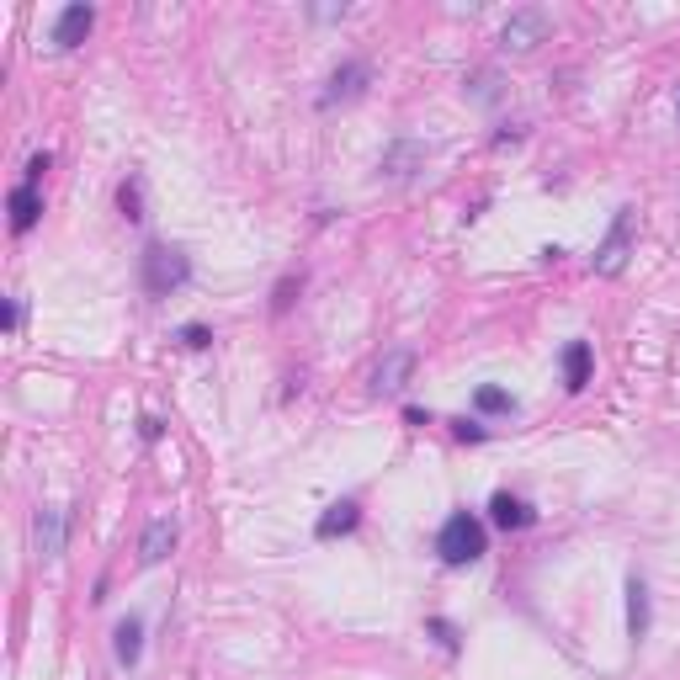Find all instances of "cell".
I'll return each instance as SVG.
<instances>
[{"label": "cell", "instance_id": "2e32d148", "mask_svg": "<svg viewBox=\"0 0 680 680\" xmlns=\"http://www.w3.org/2000/svg\"><path fill=\"white\" fill-rule=\"evenodd\" d=\"M627 633H633V643L649 638V585L638 574L627 580Z\"/></svg>", "mask_w": 680, "mask_h": 680}, {"label": "cell", "instance_id": "52a82bcc", "mask_svg": "<svg viewBox=\"0 0 680 680\" xmlns=\"http://www.w3.org/2000/svg\"><path fill=\"white\" fill-rule=\"evenodd\" d=\"M176 537H181V526L170 521V516H155V521L144 526V537H139V564H144V569L165 564V558L176 553Z\"/></svg>", "mask_w": 680, "mask_h": 680}, {"label": "cell", "instance_id": "ba28073f", "mask_svg": "<svg viewBox=\"0 0 680 680\" xmlns=\"http://www.w3.org/2000/svg\"><path fill=\"white\" fill-rule=\"evenodd\" d=\"M367 80H372L367 64H362V59H346V64H340V70L330 75V91L319 96V107H335V101H356V96L367 91Z\"/></svg>", "mask_w": 680, "mask_h": 680}, {"label": "cell", "instance_id": "8992f818", "mask_svg": "<svg viewBox=\"0 0 680 680\" xmlns=\"http://www.w3.org/2000/svg\"><path fill=\"white\" fill-rule=\"evenodd\" d=\"M415 378V351L410 346H388L372 367V394H399L404 383Z\"/></svg>", "mask_w": 680, "mask_h": 680}, {"label": "cell", "instance_id": "44dd1931", "mask_svg": "<svg viewBox=\"0 0 680 680\" xmlns=\"http://www.w3.org/2000/svg\"><path fill=\"white\" fill-rule=\"evenodd\" d=\"M452 431H457V436H463V441H484V425H479V420H457V425H452Z\"/></svg>", "mask_w": 680, "mask_h": 680}, {"label": "cell", "instance_id": "3957f363", "mask_svg": "<svg viewBox=\"0 0 680 680\" xmlns=\"http://www.w3.org/2000/svg\"><path fill=\"white\" fill-rule=\"evenodd\" d=\"M633 234H638V213H633V208H617V218H611V229H606V240L595 245V255H590L595 277H617V271L627 266V255H633Z\"/></svg>", "mask_w": 680, "mask_h": 680}, {"label": "cell", "instance_id": "8fae6325", "mask_svg": "<svg viewBox=\"0 0 680 680\" xmlns=\"http://www.w3.org/2000/svg\"><path fill=\"white\" fill-rule=\"evenodd\" d=\"M38 218H43V197H38V186H32V181H16V186H11V229H16V234H27L32 224H38Z\"/></svg>", "mask_w": 680, "mask_h": 680}, {"label": "cell", "instance_id": "6da1fadb", "mask_svg": "<svg viewBox=\"0 0 680 680\" xmlns=\"http://www.w3.org/2000/svg\"><path fill=\"white\" fill-rule=\"evenodd\" d=\"M436 553H441V564H452V569L479 564V558L489 553L484 521L473 516V510H452V516L441 521V532H436Z\"/></svg>", "mask_w": 680, "mask_h": 680}, {"label": "cell", "instance_id": "ffe728a7", "mask_svg": "<svg viewBox=\"0 0 680 680\" xmlns=\"http://www.w3.org/2000/svg\"><path fill=\"white\" fill-rule=\"evenodd\" d=\"M293 293H298V277H287V282L277 287V298H271V309H277V314H287V303H293Z\"/></svg>", "mask_w": 680, "mask_h": 680}, {"label": "cell", "instance_id": "e0dca14e", "mask_svg": "<svg viewBox=\"0 0 680 680\" xmlns=\"http://www.w3.org/2000/svg\"><path fill=\"white\" fill-rule=\"evenodd\" d=\"M473 410H479V415H516V399H510L505 388H495V383H479V388H473Z\"/></svg>", "mask_w": 680, "mask_h": 680}, {"label": "cell", "instance_id": "7c38bea8", "mask_svg": "<svg viewBox=\"0 0 680 680\" xmlns=\"http://www.w3.org/2000/svg\"><path fill=\"white\" fill-rule=\"evenodd\" d=\"M356 526H362V500H335V505L325 510V516H319L314 532L330 542V537H346V532H356Z\"/></svg>", "mask_w": 680, "mask_h": 680}, {"label": "cell", "instance_id": "5b68a950", "mask_svg": "<svg viewBox=\"0 0 680 680\" xmlns=\"http://www.w3.org/2000/svg\"><path fill=\"white\" fill-rule=\"evenodd\" d=\"M64 537H70V510L64 505H38V516H32V548H38V558H59Z\"/></svg>", "mask_w": 680, "mask_h": 680}, {"label": "cell", "instance_id": "9a60e30c", "mask_svg": "<svg viewBox=\"0 0 680 680\" xmlns=\"http://www.w3.org/2000/svg\"><path fill=\"white\" fill-rule=\"evenodd\" d=\"M590 367H595L590 340H569V346H564V383H569V394H580V388L590 383Z\"/></svg>", "mask_w": 680, "mask_h": 680}, {"label": "cell", "instance_id": "30bf717a", "mask_svg": "<svg viewBox=\"0 0 680 680\" xmlns=\"http://www.w3.org/2000/svg\"><path fill=\"white\" fill-rule=\"evenodd\" d=\"M420 165H425V144L420 139H399V144H388V155H383V176L410 181Z\"/></svg>", "mask_w": 680, "mask_h": 680}, {"label": "cell", "instance_id": "d6986e66", "mask_svg": "<svg viewBox=\"0 0 680 680\" xmlns=\"http://www.w3.org/2000/svg\"><path fill=\"white\" fill-rule=\"evenodd\" d=\"M181 346H192V351L213 346V330H208V325H186V330H181Z\"/></svg>", "mask_w": 680, "mask_h": 680}, {"label": "cell", "instance_id": "5bb4252c", "mask_svg": "<svg viewBox=\"0 0 680 680\" xmlns=\"http://www.w3.org/2000/svg\"><path fill=\"white\" fill-rule=\"evenodd\" d=\"M112 649H117V665H123V670L139 665V654H144V622H139V617H123V622H117Z\"/></svg>", "mask_w": 680, "mask_h": 680}, {"label": "cell", "instance_id": "4fadbf2b", "mask_svg": "<svg viewBox=\"0 0 680 680\" xmlns=\"http://www.w3.org/2000/svg\"><path fill=\"white\" fill-rule=\"evenodd\" d=\"M489 521L495 526H505V532H521V526H532V505L526 500H516L510 489H500L495 500H489Z\"/></svg>", "mask_w": 680, "mask_h": 680}, {"label": "cell", "instance_id": "277c9868", "mask_svg": "<svg viewBox=\"0 0 680 680\" xmlns=\"http://www.w3.org/2000/svg\"><path fill=\"white\" fill-rule=\"evenodd\" d=\"M553 38V11H542V6H521V11H510V22L500 32V43L510 48V54H532L537 43H548Z\"/></svg>", "mask_w": 680, "mask_h": 680}, {"label": "cell", "instance_id": "7a4b0ae2", "mask_svg": "<svg viewBox=\"0 0 680 680\" xmlns=\"http://www.w3.org/2000/svg\"><path fill=\"white\" fill-rule=\"evenodd\" d=\"M139 282L149 298H170L192 282V255L176 250V245H144L139 255Z\"/></svg>", "mask_w": 680, "mask_h": 680}, {"label": "cell", "instance_id": "ac0fdd59", "mask_svg": "<svg viewBox=\"0 0 680 680\" xmlns=\"http://www.w3.org/2000/svg\"><path fill=\"white\" fill-rule=\"evenodd\" d=\"M117 208H123L128 224H139V218H144V181L139 176H128L123 186H117Z\"/></svg>", "mask_w": 680, "mask_h": 680}, {"label": "cell", "instance_id": "9c48e42d", "mask_svg": "<svg viewBox=\"0 0 680 680\" xmlns=\"http://www.w3.org/2000/svg\"><path fill=\"white\" fill-rule=\"evenodd\" d=\"M91 27H96V11L85 6V0L64 6V11H59V22H54V48H80L85 38H91Z\"/></svg>", "mask_w": 680, "mask_h": 680}, {"label": "cell", "instance_id": "cb8c5ba5", "mask_svg": "<svg viewBox=\"0 0 680 680\" xmlns=\"http://www.w3.org/2000/svg\"><path fill=\"white\" fill-rule=\"evenodd\" d=\"M139 436L144 441H160V420H139Z\"/></svg>", "mask_w": 680, "mask_h": 680}, {"label": "cell", "instance_id": "7402d4cb", "mask_svg": "<svg viewBox=\"0 0 680 680\" xmlns=\"http://www.w3.org/2000/svg\"><path fill=\"white\" fill-rule=\"evenodd\" d=\"M473 96H479V101H495V75H479V80H473Z\"/></svg>", "mask_w": 680, "mask_h": 680}, {"label": "cell", "instance_id": "603a6c76", "mask_svg": "<svg viewBox=\"0 0 680 680\" xmlns=\"http://www.w3.org/2000/svg\"><path fill=\"white\" fill-rule=\"evenodd\" d=\"M16 325H22V298H6V330L16 335Z\"/></svg>", "mask_w": 680, "mask_h": 680}]
</instances>
